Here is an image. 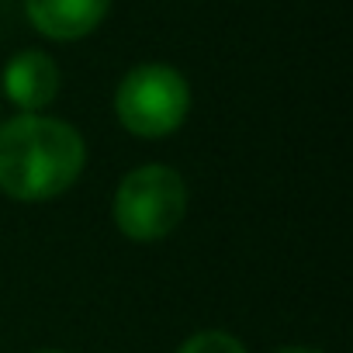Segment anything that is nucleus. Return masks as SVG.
<instances>
[{
	"label": "nucleus",
	"instance_id": "39448f33",
	"mask_svg": "<svg viewBox=\"0 0 353 353\" xmlns=\"http://www.w3.org/2000/svg\"><path fill=\"white\" fill-rule=\"evenodd\" d=\"M111 0H25L28 21L56 42H73L90 35L108 18Z\"/></svg>",
	"mask_w": 353,
	"mask_h": 353
},
{
	"label": "nucleus",
	"instance_id": "f257e3e1",
	"mask_svg": "<svg viewBox=\"0 0 353 353\" xmlns=\"http://www.w3.org/2000/svg\"><path fill=\"white\" fill-rule=\"evenodd\" d=\"M87 163L80 132L59 118L18 114L0 128V191L14 201H49L77 184Z\"/></svg>",
	"mask_w": 353,
	"mask_h": 353
},
{
	"label": "nucleus",
	"instance_id": "f03ea898",
	"mask_svg": "<svg viewBox=\"0 0 353 353\" xmlns=\"http://www.w3.org/2000/svg\"><path fill=\"white\" fill-rule=\"evenodd\" d=\"M188 212V188L184 176L149 163L121 176L114 194V222L135 243H156L181 225Z\"/></svg>",
	"mask_w": 353,
	"mask_h": 353
},
{
	"label": "nucleus",
	"instance_id": "423d86ee",
	"mask_svg": "<svg viewBox=\"0 0 353 353\" xmlns=\"http://www.w3.org/2000/svg\"><path fill=\"white\" fill-rule=\"evenodd\" d=\"M176 353H246V346L236 336H229V332L205 329V332H194Z\"/></svg>",
	"mask_w": 353,
	"mask_h": 353
},
{
	"label": "nucleus",
	"instance_id": "7ed1b4c3",
	"mask_svg": "<svg viewBox=\"0 0 353 353\" xmlns=\"http://www.w3.org/2000/svg\"><path fill=\"white\" fill-rule=\"evenodd\" d=\"M118 121L139 139H163L184 125L191 111V87L173 66L145 63L125 73L114 94Z\"/></svg>",
	"mask_w": 353,
	"mask_h": 353
},
{
	"label": "nucleus",
	"instance_id": "20e7f679",
	"mask_svg": "<svg viewBox=\"0 0 353 353\" xmlns=\"http://www.w3.org/2000/svg\"><path fill=\"white\" fill-rule=\"evenodd\" d=\"M4 94L25 114H39L59 94V66H56V59L39 52V49L18 52L8 63V70H4Z\"/></svg>",
	"mask_w": 353,
	"mask_h": 353
},
{
	"label": "nucleus",
	"instance_id": "6e6552de",
	"mask_svg": "<svg viewBox=\"0 0 353 353\" xmlns=\"http://www.w3.org/2000/svg\"><path fill=\"white\" fill-rule=\"evenodd\" d=\"M42 353H63V350H42Z\"/></svg>",
	"mask_w": 353,
	"mask_h": 353
},
{
	"label": "nucleus",
	"instance_id": "0eeeda50",
	"mask_svg": "<svg viewBox=\"0 0 353 353\" xmlns=\"http://www.w3.org/2000/svg\"><path fill=\"white\" fill-rule=\"evenodd\" d=\"M277 353H322V350H315V346H281Z\"/></svg>",
	"mask_w": 353,
	"mask_h": 353
}]
</instances>
